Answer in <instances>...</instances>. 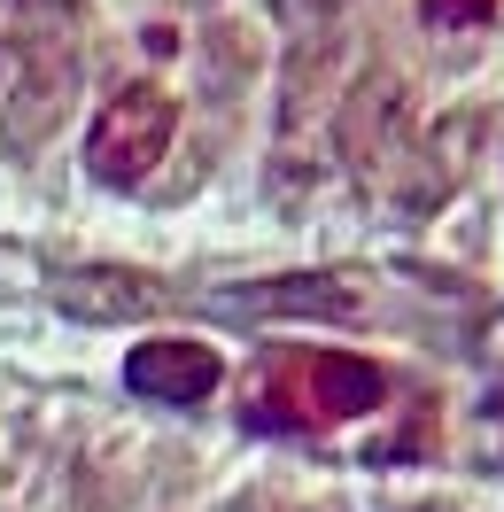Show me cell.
<instances>
[{
  "label": "cell",
  "instance_id": "5",
  "mask_svg": "<svg viewBox=\"0 0 504 512\" xmlns=\"http://www.w3.org/2000/svg\"><path fill=\"white\" fill-rule=\"evenodd\" d=\"M404 117H411L404 86H396V78H365V86L349 94V109H342V148H349V163L380 179V171H388V148L404 140Z\"/></svg>",
  "mask_w": 504,
  "mask_h": 512
},
{
  "label": "cell",
  "instance_id": "7",
  "mask_svg": "<svg viewBox=\"0 0 504 512\" xmlns=\"http://www.w3.org/2000/svg\"><path fill=\"white\" fill-rule=\"evenodd\" d=\"M241 311H365L357 303V280H334V272H318V280H264V288H233Z\"/></svg>",
  "mask_w": 504,
  "mask_h": 512
},
{
  "label": "cell",
  "instance_id": "6",
  "mask_svg": "<svg viewBox=\"0 0 504 512\" xmlns=\"http://www.w3.org/2000/svg\"><path fill=\"white\" fill-rule=\"evenodd\" d=\"M55 303H63L70 319H140V311L163 303V280L94 264V272H63V280H55Z\"/></svg>",
  "mask_w": 504,
  "mask_h": 512
},
{
  "label": "cell",
  "instance_id": "2",
  "mask_svg": "<svg viewBox=\"0 0 504 512\" xmlns=\"http://www.w3.org/2000/svg\"><path fill=\"white\" fill-rule=\"evenodd\" d=\"M171 132H179V109H171V94H163V86H125V94H117V101L94 117L86 171H94L101 187H140V179L163 163Z\"/></svg>",
  "mask_w": 504,
  "mask_h": 512
},
{
  "label": "cell",
  "instance_id": "9",
  "mask_svg": "<svg viewBox=\"0 0 504 512\" xmlns=\"http://www.w3.org/2000/svg\"><path fill=\"white\" fill-rule=\"evenodd\" d=\"M419 16L435 24V32H458V24H497V0H419Z\"/></svg>",
  "mask_w": 504,
  "mask_h": 512
},
{
  "label": "cell",
  "instance_id": "3",
  "mask_svg": "<svg viewBox=\"0 0 504 512\" xmlns=\"http://www.w3.org/2000/svg\"><path fill=\"white\" fill-rule=\"evenodd\" d=\"M125 381H132V396H156V404H202L225 381V365L210 342H179L171 334V342H140L125 357Z\"/></svg>",
  "mask_w": 504,
  "mask_h": 512
},
{
  "label": "cell",
  "instance_id": "8",
  "mask_svg": "<svg viewBox=\"0 0 504 512\" xmlns=\"http://www.w3.org/2000/svg\"><path fill=\"white\" fill-rule=\"evenodd\" d=\"M0 16H8V32H32V47H55L47 32L70 24V0H0Z\"/></svg>",
  "mask_w": 504,
  "mask_h": 512
},
{
  "label": "cell",
  "instance_id": "1",
  "mask_svg": "<svg viewBox=\"0 0 504 512\" xmlns=\"http://www.w3.org/2000/svg\"><path fill=\"white\" fill-rule=\"evenodd\" d=\"M388 404V373L373 357H326V350H280L256 365L249 381V427L264 435H311L342 427Z\"/></svg>",
  "mask_w": 504,
  "mask_h": 512
},
{
  "label": "cell",
  "instance_id": "10",
  "mask_svg": "<svg viewBox=\"0 0 504 512\" xmlns=\"http://www.w3.org/2000/svg\"><path fill=\"white\" fill-rule=\"evenodd\" d=\"M419 512H442V505H419Z\"/></svg>",
  "mask_w": 504,
  "mask_h": 512
},
{
  "label": "cell",
  "instance_id": "4",
  "mask_svg": "<svg viewBox=\"0 0 504 512\" xmlns=\"http://www.w3.org/2000/svg\"><path fill=\"white\" fill-rule=\"evenodd\" d=\"M70 86H78V63H70L63 47H32V70H24V86L8 94V117H0V140H8L16 156H32L39 140L55 132V117L70 109Z\"/></svg>",
  "mask_w": 504,
  "mask_h": 512
}]
</instances>
